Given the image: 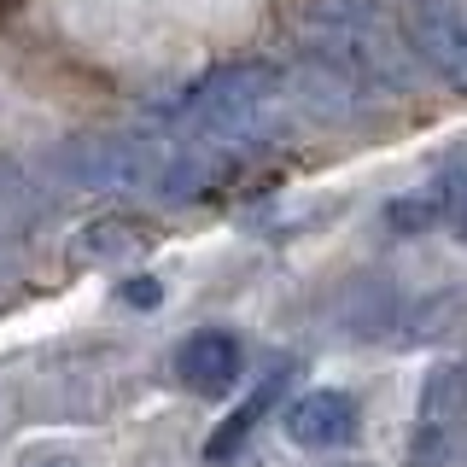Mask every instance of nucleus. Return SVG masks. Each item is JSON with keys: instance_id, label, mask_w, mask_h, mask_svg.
<instances>
[{"instance_id": "nucleus-1", "label": "nucleus", "mask_w": 467, "mask_h": 467, "mask_svg": "<svg viewBox=\"0 0 467 467\" xmlns=\"http://www.w3.org/2000/svg\"><path fill=\"white\" fill-rule=\"evenodd\" d=\"M304 47L327 70H339L362 94H415L420 65L409 41L374 12V0H316L304 12Z\"/></svg>"}, {"instance_id": "nucleus-2", "label": "nucleus", "mask_w": 467, "mask_h": 467, "mask_svg": "<svg viewBox=\"0 0 467 467\" xmlns=\"http://www.w3.org/2000/svg\"><path fill=\"white\" fill-rule=\"evenodd\" d=\"M275 94H286V70L275 58H228V65L193 77L182 94H170L158 117L199 140H240L252 135V123L269 111Z\"/></svg>"}, {"instance_id": "nucleus-3", "label": "nucleus", "mask_w": 467, "mask_h": 467, "mask_svg": "<svg viewBox=\"0 0 467 467\" xmlns=\"http://www.w3.org/2000/svg\"><path fill=\"white\" fill-rule=\"evenodd\" d=\"M170 146L152 135H123V129H106V135H82L58 146V175L77 187H94V193H158V175H164Z\"/></svg>"}, {"instance_id": "nucleus-4", "label": "nucleus", "mask_w": 467, "mask_h": 467, "mask_svg": "<svg viewBox=\"0 0 467 467\" xmlns=\"http://www.w3.org/2000/svg\"><path fill=\"white\" fill-rule=\"evenodd\" d=\"M467 432V362H432L427 379H420L415 398V438H409V456L420 467H444L456 456Z\"/></svg>"}, {"instance_id": "nucleus-5", "label": "nucleus", "mask_w": 467, "mask_h": 467, "mask_svg": "<svg viewBox=\"0 0 467 467\" xmlns=\"http://www.w3.org/2000/svg\"><path fill=\"white\" fill-rule=\"evenodd\" d=\"M403 41L420 70L467 94V0H415Z\"/></svg>"}, {"instance_id": "nucleus-6", "label": "nucleus", "mask_w": 467, "mask_h": 467, "mask_svg": "<svg viewBox=\"0 0 467 467\" xmlns=\"http://www.w3.org/2000/svg\"><path fill=\"white\" fill-rule=\"evenodd\" d=\"M245 374V345L234 327H193L175 345V379L199 398H228Z\"/></svg>"}, {"instance_id": "nucleus-7", "label": "nucleus", "mask_w": 467, "mask_h": 467, "mask_svg": "<svg viewBox=\"0 0 467 467\" xmlns=\"http://www.w3.org/2000/svg\"><path fill=\"white\" fill-rule=\"evenodd\" d=\"M281 427L298 450H345V444H357V432H362V409L339 386H316V391H304V398H292Z\"/></svg>"}, {"instance_id": "nucleus-8", "label": "nucleus", "mask_w": 467, "mask_h": 467, "mask_svg": "<svg viewBox=\"0 0 467 467\" xmlns=\"http://www.w3.org/2000/svg\"><path fill=\"white\" fill-rule=\"evenodd\" d=\"M286 88H298V99L310 106L316 117H357V106H362V88L350 82V77H339V70H327L321 58H304L298 65V77H286Z\"/></svg>"}, {"instance_id": "nucleus-9", "label": "nucleus", "mask_w": 467, "mask_h": 467, "mask_svg": "<svg viewBox=\"0 0 467 467\" xmlns=\"http://www.w3.org/2000/svg\"><path fill=\"white\" fill-rule=\"evenodd\" d=\"M281 386H286V379H281V374H269V379H263V386L252 391V398H245L240 409H234V415L223 420V432L211 438V462H223V456H234V450H240L245 438H252V427H257L263 415H269V403L281 398Z\"/></svg>"}, {"instance_id": "nucleus-10", "label": "nucleus", "mask_w": 467, "mask_h": 467, "mask_svg": "<svg viewBox=\"0 0 467 467\" xmlns=\"http://www.w3.org/2000/svg\"><path fill=\"white\" fill-rule=\"evenodd\" d=\"M427 193H432V204H438V223H444V228L467 245V152L450 158V164L432 175Z\"/></svg>"}, {"instance_id": "nucleus-11", "label": "nucleus", "mask_w": 467, "mask_h": 467, "mask_svg": "<svg viewBox=\"0 0 467 467\" xmlns=\"http://www.w3.org/2000/svg\"><path fill=\"white\" fill-rule=\"evenodd\" d=\"M140 240H146V228L129 223V216H99V223L82 228V252L94 263H117V257L140 252Z\"/></svg>"}, {"instance_id": "nucleus-12", "label": "nucleus", "mask_w": 467, "mask_h": 467, "mask_svg": "<svg viewBox=\"0 0 467 467\" xmlns=\"http://www.w3.org/2000/svg\"><path fill=\"white\" fill-rule=\"evenodd\" d=\"M386 223L398 228V234L438 228V204H432V193H403V199H391V204H386Z\"/></svg>"}, {"instance_id": "nucleus-13", "label": "nucleus", "mask_w": 467, "mask_h": 467, "mask_svg": "<svg viewBox=\"0 0 467 467\" xmlns=\"http://www.w3.org/2000/svg\"><path fill=\"white\" fill-rule=\"evenodd\" d=\"M18 467H99V456H88L77 444H29Z\"/></svg>"}, {"instance_id": "nucleus-14", "label": "nucleus", "mask_w": 467, "mask_h": 467, "mask_svg": "<svg viewBox=\"0 0 467 467\" xmlns=\"http://www.w3.org/2000/svg\"><path fill=\"white\" fill-rule=\"evenodd\" d=\"M158 298H164V286H158L152 275H140V281H123V304H140V310H158Z\"/></svg>"}]
</instances>
